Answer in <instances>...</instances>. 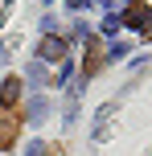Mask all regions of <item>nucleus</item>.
Returning a JSON list of instances; mask_svg holds the SVG:
<instances>
[{"label": "nucleus", "mask_w": 152, "mask_h": 156, "mask_svg": "<svg viewBox=\"0 0 152 156\" xmlns=\"http://www.w3.org/2000/svg\"><path fill=\"white\" fill-rule=\"evenodd\" d=\"M16 136H21V115H12V111H0V148H12Z\"/></svg>", "instance_id": "nucleus-1"}, {"label": "nucleus", "mask_w": 152, "mask_h": 156, "mask_svg": "<svg viewBox=\"0 0 152 156\" xmlns=\"http://www.w3.org/2000/svg\"><path fill=\"white\" fill-rule=\"evenodd\" d=\"M37 58H41V62H62V58H66V41L45 33V37H41V45H37Z\"/></svg>", "instance_id": "nucleus-2"}, {"label": "nucleus", "mask_w": 152, "mask_h": 156, "mask_svg": "<svg viewBox=\"0 0 152 156\" xmlns=\"http://www.w3.org/2000/svg\"><path fill=\"white\" fill-rule=\"evenodd\" d=\"M123 21L136 25V29H144V33H152V25H148V0H128V12H123Z\"/></svg>", "instance_id": "nucleus-3"}, {"label": "nucleus", "mask_w": 152, "mask_h": 156, "mask_svg": "<svg viewBox=\"0 0 152 156\" xmlns=\"http://www.w3.org/2000/svg\"><path fill=\"white\" fill-rule=\"evenodd\" d=\"M16 99H21V78H4V86H0V103H4V111L12 107Z\"/></svg>", "instance_id": "nucleus-4"}, {"label": "nucleus", "mask_w": 152, "mask_h": 156, "mask_svg": "<svg viewBox=\"0 0 152 156\" xmlns=\"http://www.w3.org/2000/svg\"><path fill=\"white\" fill-rule=\"evenodd\" d=\"M45 115H49V103H45V99H33V103H29V115H25V119H29V123H41Z\"/></svg>", "instance_id": "nucleus-5"}, {"label": "nucleus", "mask_w": 152, "mask_h": 156, "mask_svg": "<svg viewBox=\"0 0 152 156\" xmlns=\"http://www.w3.org/2000/svg\"><path fill=\"white\" fill-rule=\"evenodd\" d=\"M25 74H29V82H33V86H41V82H45V66H41V62H33Z\"/></svg>", "instance_id": "nucleus-6"}, {"label": "nucleus", "mask_w": 152, "mask_h": 156, "mask_svg": "<svg viewBox=\"0 0 152 156\" xmlns=\"http://www.w3.org/2000/svg\"><path fill=\"white\" fill-rule=\"evenodd\" d=\"M128 49H132L128 41H111V49H107V58H123V54H128Z\"/></svg>", "instance_id": "nucleus-7"}, {"label": "nucleus", "mask_w": 152, "mask_h": 156, "mask_svg": "<svg viewBox=\"0 0 152 156\" xmlns=\"http://www.w3.org/2000/svg\"><path fill=\"white\" fill-rule=\"evenodd\" d=\"M119 21H123V16H115V12H111V16L103 21V33H115V29H119Z\"/></svg>", "instance_id": "nucleus-8"}, {"label": "nucleus", "mask_w": 152, "mask_h": 156, "mask_svg": "<svg viewBox=\"0 0 152 156\" xmlns=\"http://www.w3.org/2000/svg\"><path fill=\"white\" fill-rule=\"evenodd\" d=\"M66 4H70V8H82V4H87V0H66Z\"/></svg>", "instance_id": "nucleus-9"}]
</instances>
